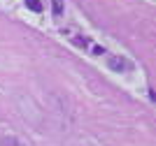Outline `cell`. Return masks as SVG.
<instances>
[{
	"instance_id": "6da1fadb",
	"label": "cell",
	"mask_w": 156,
	"mask_h": 146,
	"mask_svg": "<svg viewBox=\"0 0 156 146\" xmlns=\"http://www.w3.org/2000/svg\"><path fill=\"white\" fill-rule=\"evenodd\" d=\"M26 7H28V9H33V12H42L40 0H26Z\"/></svg>"
},
{
	"instance_id": "7a4b0ae2",
	"label": "cell",
	"mask_w": 156,
	"mask_h": 146,
	"mask_svg": "<svg viewBox=\"0 0 156 146\" xmlns=\"http://www.w3.org/2000/svg\"><path fill=\"white\" fill-rule=\"evenodd\" d=\"M61 12H63V7H61V0H54V14H56V16H61Z\"/></svg>"
}]
</instances>
